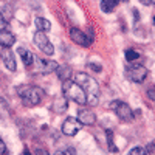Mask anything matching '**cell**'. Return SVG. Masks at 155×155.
Returning <instances> with one entry per match:
<instances>
[{"instance_id": "obj_30", "label": "cell", "mask_w": 155, "mask_h": 155, "mask_svg": "<svg viewBox=\"0 0 155 155\" xmlns=\"http://www.w3.org/2000/svg\"><path fill=\"white\" fill-rule=\"evenodd\" d=\"M153 23H155V16H153Z\"/></svg>"}, {"instance_id": "obj_1", "label": "cell", "mask_w": 155, "mask_h": 155, "mask_svg": "<svg viewBox=\"0 0 155 155\" xmlns=\"http://www.w3.org/2000/svg\"><path fill=\"white\" fill-rule=\"evenodd\" d=\"M74 82L79 85L84 93H85V101L88 106H96L99 101V85L92 76L87 73H76L74 74Z\"/></svg>"}, {"instance_id": "obj_19", "label": "cell", "mask_w": 155, "mask_h": 155, "mask_svg": "<svg viewBox=\"0 0 155 155\" xmlns=\"http://www.w3.org/2000/svg\"><path fill=\"white\" fill-rule=\"evenodd\" d=\"M54 155H76V150L73 147H64L54 152Z\"/></svg>"}, {"instance_id": "obj_8", "label": "cell", "mask_w": 155, "mask_h": 155, "mask_svg": "<svg viewBox=\"0 0 155 155\" xmlns=\"http://www.w3.org/2000/svg\"><path fill=\"white\" fill-rule=\"evenodd\" d=\"M81 127H82V124L79 123V120L70 116V118H67L65 121H64V124H62V134L67 135V137H74L78 132L81 130Z\"/></svg>"}, {"instance_id": "obj_17", "label": "cell", "mask_w": 155, "mask_h": 155, "mask_svg": "<svg viewBox=\"0 0 155 155\" xmlns=\"http://www.w3.org/2000/svg\"><path fill=\"white\" fill-rule=\"evenodd\" d=\"M58 74L61 76V79L62 81H67V79H71V70L68 68V67H58Z\"/></svg>"}, {"instance_id": "obj_18", "label": "cell", "mask_w": 155, "mask_h": 155, "mask_svg": "<svg viewBox=\"0 0 155 155\" xmlns=\"http://www.w3.org/2000/svg\"><path fill=\"white\" fill-rule=\"evenodd\" d=\"M126 59H127V62H135V61L140 59V53L135 50H127L126 51Z\"/></svg>"}, {"instance_id": "obj_28", "label": "cell", "mask_w": 155, "mask_h": 155, "mask_svg": "<svg viewBox=\"0 0 155 155\" xmlns=\"http://www.w3.org/2000/svg\"><path fill=\"white\" fill-rule=\"evenodd\" d=\"M23 153H25V155H31V152H30L28 149H25V152H23Z\"/></svg>"}, {"instance_id": "obj_27", "label": "cell", "mask_w": 155, "mask_h": 155, "mask_svg": "<svg viewBox=\"0 0 155 155\" xmlns=\"http://www.w3.org/2000/svg\"><path fill=\"white\" fill-rule=\"evenodd\" d=\"M118 104H120V101H112L110 106H109V109H110V110H115V107L118 106Z\"/></svg>"}, {"instance_id": "obj_21", "label": "cell", "mask_w": 155, "mask_h": 155, "mask_svg": "<svg viewBox=\"0 0 155 155\" xmlns=\"http://www.w3.org/2000/svg\"><path fill=\"white\" fill-rule=\"evenodd\" d=\"M129 155H147V150H144L143 147H134L129 152Z\"/></svg>"}, {"instance_id": "obj_7", "label": "cell", "mask_w": 155, "mask_h": 155, "mask_svg": "<svg viewBox=\"0 0 155 155\" xmlns=\"http://www.w3.org/2000/svg\"><path fill=\"white\" fill-rule=\"evenodd\" d=\"M33 41H34L36 47L41 50L44 54H47V56H53V53H54V47H53V44L50 42V39L47 37V34H45L44 31H37V33L34 34V37H33Z\"/></svg>"}, {"instance_id": "obj_26", "label": "cell", "mask_w": 155, "mask_h": 155, "mask_svg": "<svg viewBox=\"0 0 155 155\" xmlns=\"http://www.w3.org/2000/svg\"><path fill=\"white\" fill-rule=\"evenodd\" d=\"M5 152H6V146H5V143H3V141L0 140V155H3Z\"/></svg>"}, {"instance_id": "obj_23", "label": "cell", "mask_w": 155, "mask_h": 155, "mask_svg": "<svg viewBox=\"0 0 155 155\" xmlns=\"http://www.w3.org/2000/svg\"><path fill=\"white\" fill-rule=\"evenodd\" d=\"M147 96H149L152 101H155V87H150V88L147 90Z\"/></svg>"}, {"instance_id": "obj_16", "label": "cell", "mask_w": 155, "mask_h": 155, "mask_svg": "<svg viewBox=\"0 0 155 155\" xmlns=\"http://www.w3.org/2000/svg\"><path fill=\"white\" fill-rule=\"evenodd\" d=\"M116 6H118V0H101L102 12H113Z\"/></svg>"}, {"instance_id": "obj_15", "label": "cell", "mask_w": 155, "mask_h": 155, "mask_svg": "<svg viewBox=\"0 0 155 155\" xmlns=\"http://www.w3.org/2000/svg\"><path fill=\"white\" fill-rule=\"evenodd\" d=\"M34 23H36L37 31H44V33H45V31H50V30H51L50 20H47V19H44V17H36Z\"/></svg>"}, {"instance_id": "obj_9", "label": "cell", "mask_w": 155, "mask_h": 155, "mask_svg": "<svg viewBox=\"0 0 155 155\" xmlns=\"http://www.w3.org/2000/svg\"><path fill=\"white\" fill-rule=\"evenodd\" d=\"M115 113H116V116H118L121 121H124V123H130V121L134 120V112H132L130 106L126 104V102H121V101H120V104L115 107Z\"/></svg>"}, {"instance_id": "obj_29", "label": "cell", "mask_w": 155, "mask_h": 155, "mask_svg": "<svg viewBox=\"0 0 155 155\" xmlns=\"http://www.w3.org/2000/svg\"><path fill=\"white\" fill-rule=\"evenodd\" d=\"M147 2H149V3H152V5L155 6V0H147Z\"/></svg>"}, {"instance_id": "obj_12", "label": "cell", "mask_w": 155, "mask_h": 155, "mask_svg": "<svg viewBox=\"0 0 155 155\" xmlns=\"http://www.w3.org/2000/svg\"><path fill=\"white\" fill-rule=\"evenodd\" d=\"M2 61H3L5 67L9 71H16V59H14V54L11 53L9 48H3L2 50Z\"/></svg>"}, {"instance_id": "obj_11", "label": "cell", "mask_w": 155, "mask_h": 155, "mask_svg": "<svg viewBox=\"0 0 155 155\" xmlns=\"http://www.w3.org/2000/svg\"><path fill=\"white\" fill-rule=\"evenodd\" d=\"M16 44V36L12 34L9 30H0V45L3 48H11Z\"/></svg>"}, {"instance_id": "obj_24", "label": "cell", "mask_w": 155, "mask_h": 155, "mask_svg": "<svg viewBox=\"0 0 155 155\" xmlns=\"http://www.w3.org/2000/svg\"><path fill=\"white\" fill-rule=\"evenodd\" d=\"M88 68H92L93 71H101V65H96V64H88Z\"/></svg>"}, {"instance_id": "obj_14", "label": "cell", "mask_w": 155, "mask_h": 155, "mask_svg": "<svg viewBox=\"0 0 155 155\" xmlns=\"http://www.w3.org/2000/svg\"><path fill=\"white\" fill-rule=\"evenodd\" d=\"M67 109H68V99H67L65 96H59V98L54 99V102H53V110H54L56 113H64Z\"/></svg>"}, {"instance_id": "obj_6", "label": "cell", "mask_w": 155, "mask_h": 155, "mask_svg": "<svg viewBox=\"0 0 155 155\" xmlns=\"http://www.w3.org/2000/svg\"><path fill=\"white\" fill-rule=\"evenodd\" d=\"M126 74L127 78L130 79L132 82H137V84H141L146 76H147V70L144 65H141V64H135V62H130V65L126 67Z\"/></svg>"}, {"instance_id": "obj_5", "label": "cell", "mask_w": 155, "mask_h": 155, "mask_svg": "<svg viewBox=\"0 0 155 155\" xmlns=\"http://www.w3.org/2000/svg\"><path fill=\"white\" fill-rule=\"evenodd\" d=\"M33 67V71L36 73H41V74H48V73H53L58 70V62L54 61H50V59H44V58H39V56H34V61L31 64Z\"/></svg>"}, {"instance_id": "obj_10", "label": "cell", "mask_w": 155, "mask_h": 155, "mask_svg": "<svg viewBox=\"0 0 155 155\" xmlns=\"http://www.w3.org/2000/svg\"><path fill=\"white\" fill-rule=\"evenodd\" d=\"M78 120L82 126H93L96 121V115L90 109H79L78 112Z\"/></svg>"}, {"instance_id": "obj_25", "label": "cell", "mask_w": 155, "mask_h": 155, "mask_svg": "<svg viewBox=\"0 0 155 155\" xmlns=\"http://www.w3.org/2000/svg\"><path fill=\"white\" fill-rule=\"evenodd\" d=\"M36 155H48V150L39 147V149H36Z\"/></svg>"}, {"instance_id": "obj_4", "label": "cell", "mask_w": 155, "mask_h": 155, "mask_svg": "<svg viewBox=\"0 0 155 155\" xmlns=\"http://www.w3.org/2000/svg\"><path fill=\"white\" fill-rule=\"evenodd\" d=\"M68 34L71 37V41L78 45H81V47H90L93 44V39H95L92 28H88L87 31H82L79 28H70Z\"/></svg>"}, {"instance_id": "obj_3", "label": "cell", "mask_w": 155, "mask_h": 155, "mask_svg": "<svg viewBox=\"0 0 155 155\" xmlns=\"http://www.w3.org/2000/svg\"><path fill=\"white\" fill-rule=\"evenodd\" d=\"M62 92H64V96H65L68 101H73V102H76V104H79V106L87 104L84 90L71 79L62 81Z\"/></svg>"}, {"instance_id": "obj_22", "label": "cell", "mask_w": 155, "mask_h": 155, "mask_svg": "<svg viewBox=\"0 0 155 155\" xmlns=\"http://www.w3.org/2000/svg\"><path fill=\"white\" fill-rule=\"evenodd\" d=\"M6 23H8L6 19L2 16V12H0V30H5V28H6Z\"/></svg>"}, {"instance_id": "obj_13", "label": "cell", "mask_w": 155, "mask_h": 155, "mask_svg": "<svg viewBox=\"0 0 155 155\" xmlns=\"http://www.w3.org/2000/svg\"><path fill=\"white\" fill-rule=\"evenodd\" d=\"M17 53L20 54V59H22V62H23V65H25V67H31V64H33L36 54H33L31 51L27 50L25 47H19V48H17Z\"/></svg>"}, {"instance_id": "obj_20", "label": "cell", "mask_w": 155, "mask_h": 155, "mask_svg": "<svg viewBox=\"0 0 155 155\" xmlns=\"http://www.w3.org/2000/svg\"><path fill=\"white\" fill-rule=\"evenodd\" d=\"M107 138H109V149H110L112 152H116L118 149H116L115 144H113V132H112V130H107Z\"/></svg>"}, {"instance_id": "obj_2", "label": "cell", "mask_w": 155, "mask_h": 155, "mask_svg": "<svg viewBox=\"0 0 155 155\" xmlns=\"http://www.w3.org/2000/svg\"><path fill=\"white\" fill-rule=\"evenodd\" d=\"M17 93L27 107H34L37 104H41L42 96H44L42 88H39L36 85H20L17 87Z\"/></svg>"}]
</instances>
